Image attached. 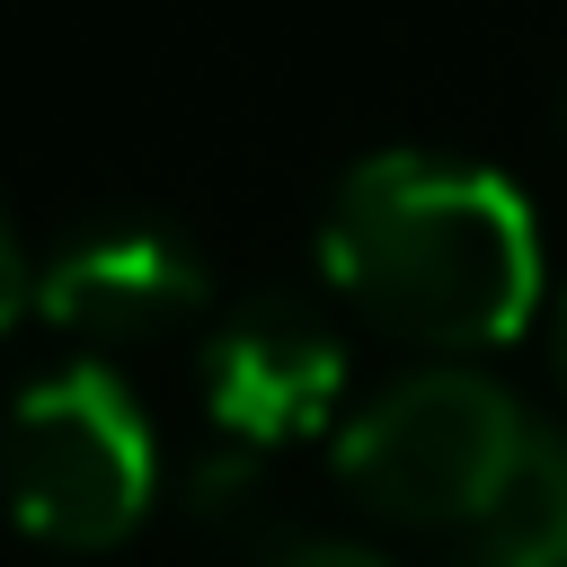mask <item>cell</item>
<instances>
[{
	"instance_id": "6da1fadb",
	"label": "cell",
	"mask_w": 567,
	"mask_h": 567,
	"mask_svg": "<svg viewBox=\"0 0 567 567\" xmlns=\"http://www.w3.org/2000/svg\"><path fill=\"white\" fill-rule=\"evenodd\" d=\"M319 275L363 328L434 354L523 337L549 292L532 195L505 168L452 151L354 159L319 213Z\"/></svg>"
},
{
	"instance_id": "7a4b0ae2",
	"label": "cell",
	"mask_w": 567,
	"mask_h": 567,
	"mask_svg": "<svg viewBox=\"0 0 567 567\" xmlns=\"http://www.w3.org/2000/svg\"><path fill=\"white\" fill-rule=\"evenodd\" d=\"M532 452H540V425L514 390H496L470 363H434L390 381L372 408H354L328 443V470L363 514L470 540L514 496Z\"/></svg>"
},
{
	"instance_id": "3957f363",
	"label": "cell",
	"mask_w": 567,
	"mask_h": 567,
	"mask_svg": "<svg viewBox=\"0 0 567 567\" xmlns=\"http://www.w3.org/2000/svg\"><path fill=\"white\" fill-rule=\"evenodd\" d=\"M9 496L27 540L44 549H115L142 532L159 496V443L142 399L106 363H71L27 381L9 434Z\"/></svg>"
},
{
	"instance_id": "277c9868",
	"label": "cell",
	"mask_w": 567,
	"mask_h": 567,
	"mask_svg": "<svg viewBox=\"0 0 567 567\" xmlns=\"http://www.w3.org/2000/svg\"><path fill=\"white\" fill-rule=\"evenodd\" d=\"M27 310L71 346H159L213 310V266L195 257L186 230L151 213H106L44 248Z\"/></svg>"
},
{
	"instance_id": "5b68a950",
	"label": "cell",
	"mask_w": 567,
	"mask_h": 567,
	"mask_svg": "<svg viewBox=\"0 0 567 567\" xmlns=\"http://www.w3.org/2000/svg\"><path fill=\"white\" fill-rule=\"evenodd\" d=\"M204 408L230 443L248 452H275V443H301L337 416L346 399V337L310 310V301H284V292H257L239 301L230 319L204 328Z\"/></svg>"
},
{
	"instance_id": "8992f818",
	"label": "cell",
	"mask_w": 567,
	"mask_h": 567,
	"mask_svg": "<svg viewBox=\"0 0 567 567\" xmlns=\"http://www.w3.org/2000/svg\"><path fill=\"white\" fill-rule=\"evenodd\" d=\"M177 505H186V532H195V540H213V549H257V567H275V558L292 549V540L275 532V478H266V452H248V443L204 452V461L186 470Z\"/></svg>"
},
{
	"instance_id": "52a82bcc",
	"label": "cell",
	"mask_w": 567,
	"mask_h": 567,
	"mask_svg": "<svg viewBox=\"0 0 567 567\" xmlns=\"http://www.w3.org/2000/svg\"><path fill=\"white\" fill-rule=\"evenodd\" d=\"M461 567H567V443L540 434L514 496L461 540Z\"/></svg>"
},
{
	"instance_id": "ba28073f",
	"label": "cell",
	"mask_w": 567,
	"mask_h": 567,
	"mask_svg": "<svg viewBox=\"0 0 567 567\" xmlns=\"http://www.w3.org/2000/svg\"><path fill=\"white\" fill-rule=\"evenodd\" d=\"M275 567H399V558H381V549H363V540H292Z\"/></svg>"
},
{
	"instance_id": "9c48e42d",
	"label": "cell",
	"mask_w": 567,
	"mask_h": 567,
	"mask_svg": "<svg viewBox=\"0 0 567 567\" xmlns=\"http://www.w3.org/2000/svg\"><path fill=\"white\" fill-rule=\"evenodd\" d=\"M549 372H558V399H567V292H558V310H549Z\"/></svg>"
}]
</instances>
